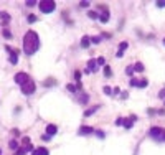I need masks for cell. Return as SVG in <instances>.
<instances>
[{
	"instance_id": "36",
	"label": "cell",
	"mask_w": 165,
	"mask_h": 155,
	"mask_svg": "<svg viewBox=\"0 0 165 155\" xmlns=\"http://www.w3.org/2000/svg\"><path fill=\"white\" fill-rule=\"evenodd\" d=\"M163 43H165V40H163Z\"/></svg>"
},
{
	"instance_id": "1",
	"label": "cell",
	"mask_w": 165,
	"mask_h": 155,
	"mask_svg": "<svg viewBox=\"0 0 165 155\" xmlns=\"http://www.w3.org/2000/svg\"><path fill=\"white\" fill-rule=\"evenodd\" d=\"M38 46H40V40H38L36 31H33V30L27 31L25 38H23V51H25V55L28 56L33 55L38 50Z\"/></svg>"
},
{
	"instance_id": "9",
	"label": "cell",
	"mask_w": 165,
	"mask_h": 155,
	"mask_svg": "<svg viewBox=\"0 0 165 155\" xmlns=\"http://www.w3.org/2000/svg\"><path fill=\"white\" fill-rule=\"evenodd\" d=\"M87 71L89 73H96L97 71V63H96V59H89V63H87Z\"/></svg>"
},
{
	"instance_id": "12",
	"label": "cell",
	"mask_w": 165,
	"mask_h": 155,
	"mask_svg": "<svg viewBox=\"0 0 165 155\" xmlns=\"http://www.w3.org/2000/svg\"><path fill=\"white\" fill-rule=\"evenodd\" d=\"M89 45H91V38H89V36H83L81 46H83V48H89Z\"/></svg>"
},
{
	"instance_id": "19",
	"label": "cell",
	"mask_w": 165,
	"mask_h": 155,
	"mask_svg": "<svg viewBox=\"0 0 165 155\" xmlns=\"http://www.w3.org/2000/svg\"><path fill=\"white\" fill-rule=\"evenodd\" d=\"M104 74H106V76H111L112 74V71H111L109 66H104Z\"/></svg>"
},
{
	"instance_id": "16",
	"label": "cell",
	"mask_w": 165,
	"mask_h": 155,
	"mask_svg": "<svg viewBox=\"0 0 165 155\" xmlns=\"http://www.w3.org/2000/svg\"><path fill=\"white\" fill-rule=\"evenodd\" d=\"M87 17H89V18H99L97 12H87Z\"/></svg>"
},
{
	"instance_id": "18",
	"label": "cell",
	"mask_w": 165,
	"mask_h": 155,
	"mask_svg": "<svg viewBox=\"0 0 165 155\" xmlns=\"http://www.w3.org/2000/svg\"><path fill=\"white\" fill-rule=\"evenodd\" d=\"M131 86H137V87H140V81H139V79H131Z\"/></svg>"
},
{
	"instance_id": "2",
	"label": "cell",
	"mask_w": 165,
	"mask_h": 155,
	"mask_svg": "<svg viewBox=\"0 0 165 155\" xmlns=\"http://www.w3.org/2000/svg\"><path fill=\"white\" fill-rule=\"evenodd\" d=\"M40 10L43 13H51L55 10V2L53 0H43V2H40Z\"/></svg>"
},
{
	"instance_id": "25",
	"label": "cell",
	"mask_w": 165,
	"mask_h": 155,
	"mask_svg": "<svg viewBox=\"0 0 165 155\" xmlns=\"http://www.w3.org/2000/svg\"><path fill=\"white\" fill-rule=\"evenodd\" d=\"M3 35H5V38H12V33L8 30H3Z\"/></svg>"
},
{
	"instance_id": "30",
	"label": "cell",
	"mask_w": 165,
	"mask_h": 155,
	"mask_svg": "<svg viewBox=\"0 0 165 155\" xmlns=\"http://www.w3.org/2000/svg\"><path fill=\"white\" fill-rule=\"evenodd\" d=\"M104 93H106V94H111V93H112L111 87H107V86H106V87H104Z\"/></svg>"
},
{
	"instance_id": "29",
	"label": "cell",
	"mask_w": 165,
	"mask_h": 155,
	"mask_svg": "<svg viewBox=\"0 0 165 155\" xmlns=\"http://www.w3.org/2000/svg\"><path fill=\"white\" fill-rule=\"evenodd\" d=\"M99 41H101V38H96V36L91 38V43H99Z\"/></svg>"
},
{
	"instance_id": "21",
	"label": "cell",
	"mask_w": 165,
	"mask_h": 155,
	"mask_svg": "<svg viewBox=\"0 0 165 155\" xmlns=\"http://www.w3.org/2000/svg\"><path fill=\"white\" fill-rule=\"evenodd\" d=\"M96 63H97V65H104V63H106V59H104L103 56H99V58H97V61H96Z\"/></svg>"
},
{
	"instance_id": "4",
	"label": "cell",
	"mask_w": 165,
	"mask_h": 155,
	"mask_svg": "<svg viewBox=\"0 0 165 155\" xmlns=\"http://www.w3.org/2000/svg\"><path fill=\"white\" fill-rule=\"evenodd\" d=\"M22 93L27 94V96L35 93V83H33V81H28V83L23 84V86H22Z\"/></svg>"
},
{
	"instance_id": "34",
	"label": "cell",
	"mask_w": 165,
	"mask_h": 155,
	"mask_svg": "<svg viewBox=\"0 0 165 155\" xmlns=\"http://www.w3.org/2000/svg\"><path fill=\"white\" fill-rule=\"evenodd\" d=\"M160 140H165V130H162V137H160Z\"/></svg>"
},
{
	"instance_id": "15",
	"label": "cell",
	"mask_w": 165,
	"mask_h": 155,
	"mask_svg": "<svg viewBox=\"0 0 165 155\" xmlns=\"http://www.w3.org/2000/svg\"><path fill=\"white\" fill-rule=\"evenodd\" d=\"M96 109H97V106H94V107L87 109V111L84 112V115H86V117H87V115H91V114H93V112H96Z\"/></svg>"
},
{
	"instance_id": "27",
	"label": "cell",
	"mask_w": 165,
	"mask_h": 155,
	"mask_svg": "<svg viewBox=\"0 0 165 155\" xmlns=\"http://www.w3.org/2000/svg\"><path fill=\"white\" fill-rule=\"evenodd\" d=\"M147 86V79H140V87H145Z\"/></svg>"
},
{
	"instance_id": "32",
	"label": "cell",
	"mask_w": 165,
	"mask_h": 155,
	"mask_svg": "<svg viewBox=\"0 0 165 155\" xmlns=\"http://www.w3.org/2000/svg\"><path fill=\"white\" fill-rule=\"evenodd\" d=\"M68 89H69V91H71V93H73V91H75V89H76V87H75V86H73V84H68Z\"/></svg>"
},
{
	"instance_id": "11",
	"label": "cell",
	"mask_w": 165,
	"mask_h": 155,
	"mask_svg": "<svg viewBox=\"0 0 165 155\" xmlns=\"http://www.w3.org/2000/svg\"><path fill=\"white\" fill-rule=\"evenodd\" d=\"M58 132V127L56 125H53V124H50V125H46V135H55V134Z\"/></svg>"
},
{
	"instance_id": "10",
	"label": "cell",
	"mask_w": 165,
	"mask_h": 155,
	"mask_svg": "<svg viewBox=\"0 0 165 155\" xmlns=\"http://www.w3.org/2000/svg\"><path fill=\"white\" fill-rule=\"evenodd\" d=\"M162 130H163V129L152 127V129H150V135H152L154 139H160V137H162Z\"/></svg>"
},
{
	"instance_id": "23",
	"label": "cell",
	"mask_w": 165,
	"mask_h": 155,
	"mask_svg": "<svg viewBox=\"0 0 165 155\" xmlns=\"http://www.w3.org/2000/svg\"><path fill=\"white\" fill-rule=\"evenodd\" d=\"M134 69H137V71H142V69H144V66L140 65V63H137V65L134 66Z\"/></svg>"
},
{
	"instance_id": "14",
	"label": "cell",
	"mask_w": 165,
	"mask_h": 155,
	"mask_svg": "<svg viewBox=\"0 0 165 155\" xmlns=\"http://www.w3.org/2000/svg\"><path fill=\"white\" fill-rule=\"evenodd\" d=\"M35 152H36L38 155H48V150H46V149H43V147H41V149H36Z\"/></svg>"
},
{
	"instance_id": "20",
	"label": "cell",
	"mask_w": 165,
	"mask_h": 155,
	"mask_svg": "<svg viewBox=\"0 0 165 155\" xmlns=\"http://www.w3.org/2000/svg\"><path fill=\"white\" fill-rule=\"evenodd\" d=\"M125 71H127L129 76H132V74H134V73H132V71H134V66H127V69H125Z\"/></svg>"
},
{
	"instance_id": "3",
	"label": "cell",
	"mask_w": 165,
	"mask_h": 155,
	"mask_svg": "<svg viewBox=\"0 0 165 155\" xmlns=\"http://www.w3.org/2000/svg\"><path fill=\"white\" fill-rule=\"evenodd\" d=\"M28 81H30V78H28L27 73H17L15 74V83L20 84V86H23L25 83H28Z\"/></svg>"
},
{
	"instance_id": "26",
	"label": "cell",
	"mask_w": 165,
	"mask_h": 155,
	"mask_svg": "<svg viewBox=\"0 0 165 155\" xmlns=\"http://www.w3.org/2000/svg\"><path fill=\"white\" fill-rule=\"evenodd\" d=\"M81 103H83V104H86V103H87V94H83V97H81Z\"/></svg>"
},
{
	"instance_id": "28",
	"label": "cell",
	"mask_w": 165,
	"mask_h": 155,
	"mask_svg": "<svg viewBox=\"0 0 165 155\" xmlns=\"http://www.w3.org/2000/svg\"><path fill=\"white\" fill-rule=\"evenodd\" d=\"M75 78H76V81H79V79H81V73L76 71V73H75Z\"/></svg>"
},
{
	"instance_id": "7",
	"label": "cell",
	"mask_w": 165,
	"mask_h": 155,
	"mask_svg": "<svg viewBox=\"0 0 165 155\" xmlns=\"http://www.w3.org/2000/svg\"><path fill=\"white\" fill-rule=\"evenodd\" d=\"M135 119H137V117H135V115H131V117H129V119H122V125H124L125 129H131V127H132V124H134V121H135Z\"/></svg>"
},
{
	"instance_id": "5",
	"label": "cell",
	"mask_w": 165,
	"mask_h": 155,
	"mask_svg": "<svg viewBox=\"0 0 165 155\" xmlns=\"http://www.w3.org/2000/svg\"><path fill=\"white\" fill-rule=\"evenodd\" d=\"M101 10H103V13H101L99 15V20L103 23H106V22H109V10L106 8V7L104 5H101Z\"/></svg>"
},
{
	"instance_id": "6",
	"label": "cell",
	"mask_w": 165,
	"mask_h": 155,
	"mask_svg": "<svg viewBox=\"0 0 165 155\" xmlns=\"http://www.w3.org/2000/svg\"><path fill=\"white\" fill-rule=\"evenodd\" d=\"M7 51L10 53V63H12V65H17V63H18V51H13L12 48H8V46H7Z\"/></svg>"
},
{
	"instance_id": "24",
	"label": "cell",
	"mask_w": 165,
	"mask_h": 155,
	"mask_svg": "<svg viewBox=\"0 0 165 155\" xmlns=\"http://www.w3.org/2000/svg\"><path fill=\"white\" fill-rule=\"evenodd\" d=\"M8 145H10V149H17V142H15V140H10Z\"/></svg>"
},
{
	"instance_id": "17",
	"label": "cell",
	"mask_w": 165,
	"mask_h": 155,
	"mask_svg": "<svg viewBox=\"0 0 165 155\" xmlns=\"http://www.w3.org/2000/svg\"><path fill=\"white\" fill-rule=\"evenodd\" d=\"M2 20H3V23H8V22H10V15H8V13H3V15H2Z\"/></svg>"
},
{
	"instance_id": "31",
	"label": "cell",
	"mask_w": 165,
	"mask_h": 155,
	"mask_svg": "<svg viewBox=\"0 0 165 155\" xmlns=\"http://www.w3.org/2000/svg\"><path fill=\"white\" fill-rule=\"evenodd\" d=\"M27 5H28V7H31V5H35V0H28V2H27Z\"/></svg>"
},
{
	"instance_id": "13",
	"label": "cell",
	"mask_w": 165,
	"mask_h": 155,
	"mask_svg": "<svg viewBox=\"0 0 165 155\" xmlns=\"http://www.w3.org/2000/svg\"><path fill=\"white\" fill-rule=\"evenodd\" d=\"M94 130L91 129V127H81L79 129V134H83V135H87V134H93Z\"/></svg>"
},
{
	"instance_id": "8",
	"label": "cell",
	"mask_w": 165,
	"mask_h": 155,
	"mask_svg": "<svg viewBox=\"0 0 165 155\" xmlns=\"http://www.w3.org/2000/svg\"><path fill=\"white\" fill-rule=\"evenodd\" d=\"M127 46H129V43H127V41H122V43L119 45V51L116 53V56H117V58H121V56L124 55V51L127 50Z\"/></svg>"
},
{
	"instance_id": "22",
	"label": "cell",
	"mask_w": 165,
	"mask_h": 155,
	"mask_svg": "<svg viewBox=\"0 0 165 155\" xmlns=\"http://www.w3.org/2000/svg\"><path fill=\"white\" fill-rule=\"evenodd\" d=\"M28 22H30V23H35V22H36V17H35V15H30V17H28Z\"/></svg>"
},
{
	"instance_id": "35",
	"label": "cell",
	"mask_w": 165,
	"mask_h": 155,
	"mask_svg": "<svg viewBox=\"0 0 165 155\" xmlns=\"http://www.w3.org/2000/svg\"><path fill=\"white\" fill-rule=\"evenodd\" d=\"M31 155H38V153H36V152H33V153H31Z\"/></svg>"
},
{
	"instance_id": "33",
	"label": "cell",
	"mask_w": 165,
	"mask_h": 155,
	"mask_svg": "<svg viewBox=\"0 0 165 155\" xmlns=\"http://www.w3.org/2000/svg\"><path fill=\"white\" fill-rule=\"evenodd\" d=\"M157 5H159V7H165V0H163V2H157Z\"/></svg>"
}]
</instances>
